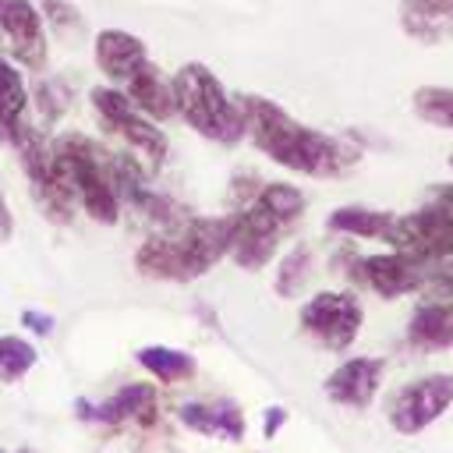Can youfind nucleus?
I'll return each mask as SVG.
<instances>
[{
  "mask_svg": "<svg viewBox=\"0 0 453 453\" xmlns=\"http://www.w3.org/2000/svg\"><path fill=\"white\" fill-rule=\"evenodd\" d=\"M237 103L244 110V134L255 142L258 152L287 170H297L304 177H340L361 156L354 145L297 124L283 106L265 96H237Z\"/></svg>",
  "mask_w": 453,
  "mask_h": 453,
  "instance_id": "f257e3e1",
  "label": "nucleus"
},
{
  "mask_svg": "<svg viewBox=\"0 0 453 453\" xmlns=\"http://www.w3.org/2000/svg\"><path fill=\"white\" fill-rule=\"evenodd\" d=\"M234 244V216L219 219H191V223H177L170 226V234H156L149 237L138 255L134 265L138 273L152 276V280H173V283H188L202 273H209Z\"/></svg>",
  "mask_w": 453,
  "mask_h": 453,
  "instance_id": "f03ea898",
  "label": "nucleus"
},
{
  "mask_svg": "<svg viewBox=\"0 0 453 453\" xmlns=\"http://www.w3.org/2000/svg\"><path fill=\"white\" fill-rule=\"evenodd\" d=\"M53 145V170L71 195L96 223H113L120 212V166L124 156H113L85 134H60Z\"/></svg>",
  "mask_w": 453,
  "mask_h": 453,
  "instance_id": "7ed1b4c3",
  "label": "nucleus"
},
{
  "mask_svg": "<svg viewBox=\"0 0 453 453\" xmlns=\"http://www.w3.org/2000/svg\"><path fill=\"white\" fill-rule=\"evenodd\" d=\"M301 212H304V195L294 184L283 180L262 184L251 195L248 209L234 216V244H230L234 262L241 269H262L276 255L280 237L301 219Z\"/></svg>",
  "mask_w": 453,
  "mask_h": 453,
  "instance_id": "20e7f679",
  "label": "nucleus"
},
{
  "mask_svg": "<svg viewBox=\"0 0 453 453\" xmlns=\"http://www.w3.org/2000/svg\"><path fill=\"white\" fill-rule=\"evenodd\" d=\"M177 113L191 131H198L209 142L234 145L244 138V110L237 99L226 96L223 81L205 64H184L170 78Z\"/></svg>",
  "mask_w": 453,
  "mask_h": 453,
  "instance_id": "39448f33",
  "label": "nucleus"
},
{
  "mask_svg": "<svg viewBox=\"0 0 453 453\" xmlns=\"http://www.w3.org/2000/svg\"><path fill=\"white\" fill-rule=\"evenodd\" d=\"M88 103H92V110H96V120H99L113 138H120L142 163H149V166L156 170V166L166 159V134L156 127L152 117H145V113L127 99L124 88H117V85H96V88L88 92Z\"/></svg>",
  "mask_w": 453,
  "mask_h": 453,
  "instance_id": "423d86ee",
  "label": "nucleus"
},
{
  "mask_svg": "<svg viewBox=\"0 0 453 453\" xmlns=\"http://www.w3.org/2000/svg\"><path fill=\"white\" fill-rule=\"evenodd\" d=\"M393 251H403L418 262H442L453 255V212L442 209L435 198L425 202L414 212L393 216L386 237H382Z\"/></svg>",
  "mask_w": 453,
  "mask_h": 453,
  "instance_id": "0eeeda50",
  "label": "nucleus"
},
{
  "mask_svg": "<svg viewBox=\"0 0 453 453\" xmlns=\"http://www.w3.org/2000/svg\"><path fill=\"white\" fill-rule=\"evenodd\" d=\"M297 322L319 347L347 350L365 326V311H361L357 297L347 290H319L311 301L301 304Z\"/></svg>",
  "mask_w": 453,
  "mask_h": 453,
  "instance_id": "6e6552de",
  "label": "nucleus"
},
{
  "mask_svg": "<svg viewBox=\"0 0 453 453\" xmlns=\"http://www.w3.org/2000/svg\"><path fill=\"white\" fill-rule=\"evenodd\" d=\"M453 403V375L449 372H432L421 375L407 386H400L386 407V418L393 432L400 435H418L425 432L435 418H442Z\"/></svg>",
  "mask_w": 453,
  "mask_h": 453,
  "instance_id": "1a4fd4ad",
  "label": "nucleus"
},
{
  "mask_svg": "<svg viewBox=\"0 0 453 453\" xmlns=\"http://www.w3.org/2000/svg\"><path fill=\"white\" fill-rule=\"evenodd\" d=\"M0 53L28 71L46 67V18L32 0H0Z\"/></svg>",
  "mask_w": 453,
  "mask_h": 453,
  "instance_id": "9d476101",
  "label": "nucleus"
},
{
  "mask_svg": "<svg viewBox=\"0 0 453 453\" xmlns=\"http://www.w3.org/2000/svg\"><path fill=\"white\" fill-rule=\"evenodd\" d=\"M350 280L375 290L379 297L393 301L414 290H425L428 276H432V262H418L403 251H389V255H361L350 258Z\"/></svg>",
  "mask_w": 453,
  "mask_h": 453,
  "instance_id": "9b49d317",
  "label": "nucleus"
},
{
  "mask_svg": "<svg viewBox=\"0 0 453 453\" xmlns=\"http://www.w3.org/2000/svg\"><path fill=\"white\" fill-rule=\"evenodd\" d=\"M156 407H159V396L149 382H131L124 389H117L110 400L103 403H85L78 400L74 403V414L85 418V421H103V425H152L156 421Z\"/></svg>",
  "mask_w": 453,
  "mask_h": 453,
  "instance_id": "f8f14e48",
  "label": "nucleus"
},
{
  "mask_svg": "<svg viewBox=\"0 0 453 453\" xmlns=\"http://www.w3.org/2000/svg\"><path fill=\"white\" fill-rule=\"evenodd\" d=\"M382 372H386V361L382 357H350L343 361L340 368H333V375L322 382L326 396L340 407H354V411H365L375 393H379V382H382Z\"/></svg>",
  "mask_w": 453,
  "mask_h": 453,
  "instance_id": "ddd939ff",
  "label": "nucleus"
},
{
  "mask_svg": "<svg viewBox=\"0 0 453 453\" xmlns=\"http://www.w3.org/2000/svg\"><path fill=\"white\" fill-rule=\"evenodd\" d=\"M407 347L421 354L453 347V297H428L407 322Z\"/></svg>",
  "mask_w": 453,
  "mask_h": 453,
  "instance_id": "4468645a",
  "label": "nucleus"
},
{
  "mask_svg": "<svg viewBox=\"0 0 453 453\" xmlns=\"http://www.w3.org/2000/svg\"><path fill=\"white\" fill-rule=\"evenodd\" d=\"M92 57H96V67L113 81V85H124L131 78V71L149 60V50L138 35L124 32V28H103L96 35V46H92Z\"/></svg>",
  "mask_w": 453,
  "mask_h": 453,
  "instance_id": "2eb2a0df",
  "label": "nucleus"
},
{
  "mask_svg": "<svg viewBox=\"0 0 453 453\" xmlns=\"http://www.w3.org/2000/svg\"><path fill=\"white\" fill-rule=\"evenodd\" d=\"M28 88L18 64L0 53V142L18 145L28 131Z\"/></svg>",
  "mask_w": 453,
  "mask_h": 453,
  "instance_id": "dca6fc26",
  "label": "nucleus"
},
{
  "mask_svg": "<svg viewBox=\"0 0 453 453\" xmlns=\"http://www.w3.org/2000/svg\"><path fill=\"white\" fill-rule=\"evenodd\" d=\"M124 92H127V99H131L145 117H152V120H166V117L177 113L173 85H170V78H166L152 60H142V64L131 71V78L124 81Z\"/></svg>",
  "mask_w": 453,
  "mask_h": 453,
  "instance_id": "f3484780",
  "label": "nucleus"
},
{
  "mask_svg": "<svg viewBox=\"0 0 453 453\" xmlns=\"http://www.w3.org/2000/svg\"><path fill=\"white\" fill-rule=\"evenodd\" d=\"M177 418L188 428L226 439V442H237L244 435V414L234 400H195V403H184L177 411Z\"/></svg>",
  "mask_w": 453,
  "mask_h": 453,
  "instance_id": "a211bd4d",
  "label": "nucleus"
},
{
  "mask_svg": "<svg viewBox=\"0 0 453 453\" xmlns=\"http://www.w3.org/2000/svg\"><path fill=\"white\" fill-rule=\"evenodd\" d=\"M396 212H386V209H365V205H340L329 212L326 226L333 234H350V237H372V241H382L389 223H393Z\"/></svg>",
  "mask_w": 453,
  "mask_h": 453,
  "instance_id": "6ab92c4d",
  "label": "nucleus"
},
{
  "mask_svg": "<svg viewBox=\"0 0 453 453\" xmlns=\"http://www.w3.org/2000/svg\"><path fill=\"white\" fill-rule=\"evenodd\" d=\"M138 365L145 372H152L156 379L163 382H184L195 375V357L184 354V350H170V347H142L138 354Z\"/></svg>",
  "mask_w": 453,
  "mask_h": 453,
  "instance_id": "aec40b11",
  "label": "nucleus"
},
{
  "mask_svg": "<svg viewBox=\"0 0 453 453\" xmlns=\"http://www.w3.org/2000/svg\"><path fill=\"white\" fill-rule=\"evenodd\" d=\"M308 273H311V248L308 244H294L283 262H280V273H276V294L280 297H294L304 290L308 283Z\"/></svg>",
  "mask_w": 453,
  "mask_h": 453,
  "instance_id": "412c9836",
  "label": "nucleus"
},
{
  "mask_svg": "<svg viewBox=\"0 0 453 453\" xmlns=\"http://www.w3.org/2000/svg\"><path fill=\"white\" fill-rule=\"evenodd\" d=\"M414 113L435 127H449L453 131V88H439V85H425L414 92Z\"/></svg>",
  "mask_w": 453,
  "mask_h": 453,
  "instance_id": "4be33fe9",
  "label": "nucleus"
},
{
  "mask_svg": "<svg viewBox=\"0 0 453 453\" xmlns=\"http://www.w3.org/2000/svg\"><path fill=\"white\" fill-rule=\"evenodd\" d=\"M35 365V347L21 336H0V382L21 379Z\"/></svg>",
  "mask_w": 453,
  "mask_h": 453,
  "instance_id": "5701e85b",
  "label": "nucleus"
},
{
  "mask_svg": "<svg viewBox=\"0 0 453 453\" xmlns=\"http://www.w3.org/2000/svg\"><path fill=\"white\" fill-rule=\"evenodd\" d=\"M407 7V32H421L425 25H435L453 14V0H403Z\"/></svg>",
  "mask_w": 453,
  "mask_h": 453,
  "instance_id": "b1692460",
  "label": "nucleus"
},
{
  "mask_svg": "<svg viewBox=\"0 0 453 453\" xmlns=\"http://www.w3.org/2000/svg\"><path fill=\"white\" fill-rule=\"evenodd\" d=\"M35 99H39V110H42V117H46V120L60 117V113H64V106H67V92H64V85H60V81H42Z\"/></svg>",
  "mask_w": 453,
  "mask_h": 453,
  "instance_id": "393cba45",
  "label": "nucleus"
},
{
  "mask_svg": "<svg viewBox=\"0 0 453 453\" xmlns=\"http://www.w3.org/2000/svg\"><path fill=\"white\" fill-rule=\"evenodd\" d=\"M425 290H428V297H453V255L432 265Z\"/></svg>",
  "mask_w": 453,
  "mask_h": 453,
  "instance_id": "a878e982",
  "label": "nucleus"
},
{
  "mask_svg": "<svg viewBox=\"0 0 453 453\" xmlns=\"http://www.w3.org/2000/svg\"><path fill=\"white\" fill-rule=\"evenodd\" d=\"M42 11H46L50 25H53L60 35H64L67 28H81V14H78L74 7H67V4H60V0H46Z\"/></svg>",
  "mask_w": 453,
  "mask_h": 453,
  "instance_id": "bb28decb",
  "label": "nucleus"
},
{
  "mask_svg": "<svg viewBox=\"0 0 453 453\" xmlns=\"http://www.w3.org/2000/svg\"><path fill=\"white\" fill-rule=\"evenodd\" d=\"M283 421H287V411H283V407H269V411H265V428H262L265 439H273V435L280 432Z\"/></svg>",
  "mask_w": 453,
  "mask_h": 453,
  "instance_id": "cd10ccee",
  "label": "nucleus"
},
{
  "mask_svg": "<svg viewBox=\"0 0 453 453\" xmlns=\"http://www.w3.org/2000/svg\"><path fill=\"white\" fill-rule=\"evenodd\" d=\"M21 322H25L28 329H35V333H50V326H53V319H50V315H39V311H25Z\"/></svg>",
  "mask_w": 453,
  "mask_h": 453,
  "instance_id": "c85d7f7f",
  "label": "nucleus"
},
{
  "mask_svg": "<svg viewBox=\"0 0 453 453\" xmlns=\"http://www.w3.org/2000/svg\"><path fill=\"white\" fill-rule=\"evenodd\" d=\"M432 198H435L442 209L453 212V184H439V188H432Z\"/></svg>",
  "mask_w": 453,
  "mask_h": 453,
  "instance_id": "c756f323",
  "label": "nucleus"
},
{
  "mask_svg": "<svg viewBox=\"0 0 453 453\" xmlns=\"http://www.w3.org/2000/svg\"><path fill=\"white\" fill-rule=\"evenodd\" d=\"M11 226H14V219H11V209H7L4 191H0V237H7V234H11Z\"/></svg>",
  "mask_w": 453,
  "mask_h": 453,
  "instance_id": "7c9ffc66",
  "label": "nucleus"
},
{
  "mask_svg": "<svg viewBox=\"0 0 453 453\" xmlns=\"http://www.w3.org/2000/svg\"><path fill=\"white\" fill-rule=\"evenodd\" d=\"M449 166H453V156H449Z\"/></svg>",
  "mask_w": 453,
  "mask_h": 453,
  "instance_id": "2f4dec72",
  "label": "nucleus"
}]
</instances>
